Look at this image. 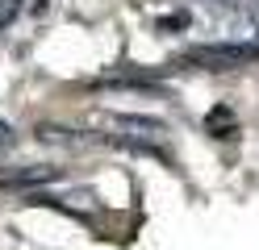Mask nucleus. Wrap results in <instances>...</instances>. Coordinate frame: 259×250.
Masks as SVG:
<instances>
[{"instance_id": "5", "label": "nucleus", "mask_w": 259, "mask_h": 250, "mask_svg": "<svg viewBox=\"0 0 259 250\" xmlns=\"http://www.w3.org/2000/svg\"><path fill=\"white\" fill-rule=\"evenodd\" d=\"M38 138L55 142V146H92L96 142V138H84L79 129H59V125H38Z\"/></svg>"}, {"instance_id": "2", "label": "nucleus", "mask_w": 259, "mask_h": 250, "mask_svg": "<svg viewBox=\"0 0 259 250\" xmlns=\"http://www.w3.org/2000/svg\"><path fill=\"white\" fill-rule=\"evenodd\" d=\"M184 63L209 67V71H234L242 63H259V46H230V42H205V46H188Z\"/></svg>"}, {"instance_id": "6", "label": "nucleus", "mask_w": 259, "mask_h": 250, "mask_svg": "<svg viewBox=\"0 0 259 250\" xmlns=\"http://www.w3.org/2000/svg\"><path fill=\"white\" fill-rule=\"evenodd\" d=\"M205 125H209V133H213V138H238V121H234V113L226 109V105H218L213 113H209Z\"/></svg>"}, {"instance_id": "3", "label": "nucleus", "mask_w": 259, "mask_h": 250, "mask_svg": "<svg viewBox=\"0 0 259 250\" xmlns=\"http://www.w3.org/2000/svg\"><path fill=\"white\" fill-rule=\"evenodd\" d=\"M105 121L125 129V133H134V138H142V142H155V138L167 133V125L159 121V117H138V113H105Z\"/></svg>"}, {"instance_id": "9", "label": "nucleus", "mask_w": 259, "mask_h": 250, "mask_svg": "<svg viewBox=\"0 0 259 250\" xmlns=\"http://www.w3.org/2000/svg\"><path fill=\"white\" fill-rule=\"evenodd\" d=\"M13 146V129H9V121H0V150H9Z\"/></svg>"}, {"instance_id": "1", "label": "nucleus", "mask_w": 259, "mask_h": 250, "mask_svg": "<svg viewBox=\"0 0 259 250\" xmlns=\"http://www.w3.org/2000/svg\"><path fill=\"white\" fill-rule=\"evenodd\" d=\"M209 29L218 33V42L259 46V5H213Z\"/></svg>"}, {"instance_id": "10", "label": "nucleus", "mask_w": 259, "mask_h": 250, "mask_svg": "<svg viewBox=\"0 0 259 250\" xmlns=\"http://www.w3.org/2000/svg\"><path fill=\"white\" fill-rule=\"evenodd\" d=\"M209 5H259V0H209Z\"/></svg>"}, {"instance_id": "7", "label": "nucleus", "mask_w": 259, "mask_h": 250, "mask_svg": "<svg viewBox=\"0 0 259 250\" xmlns=\"http://www.w3.org/2000/svg\"><path fill=\"white\" fill-rule=\"evenodd\" d=\"M192 25V13H167L159 17V33H171V29H188Z\"/></svg>"}, {"instance_id": "8", "label": "nucleus", "mask_w": 259, "mask_h": 250, "mask_svg": "<svg viewBox=\"0 0 259 250\" xmlns=\"http://www.w3.org/2000/svg\"><path fill=\"white\" fill-rule=\"evenodd\" d=\"M17 13H21V0H0V29L17 21Z\"/></svg>"}, {"instance_id": "4", "label": "nucleus", "mask_w": 259, "mask_h": 250, "mask_svg": "<svg viewBox=\"0 0 259 250\" xmlns=\"http://www.w3.org/2000/svg\"><path fill=\"white\" fill-rule=\"evenodd\" d=\"M63 175V167H21V171H5L0 183L5 188H42V183H51Z\"/></svg>"}]
</instances>
